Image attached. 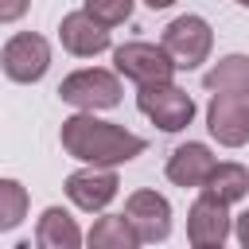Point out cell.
Segmentation results:
<instances>
[{
    "mask_svg": "<svg viewBox=\"0 0 249 249\" xmlns=\"http://www.w3.org/2000/svg\"><path fill=\"white\" fill-rule=\"evenodd\" d=\"M58 140H62V152L82 160L86 167H117L144 152V136L113 124V121H97L93 113L66 117Z\"/></svg>",
    "mask_w": 249,
    "mask_h": 249,
    "instance_id": "6da1fadb",
    "label": "cell"
},
{
    "mask_svg": "<svg viewBox=\"0 0 249 249\" xmlns=\"http://www.w3.org/2000/svg\"><path fill=\"white\" fill-rule=\"evenodd\" d=\"M163 54L175 62V70H195L210 58V47H214V31L202 16H175L167 27H163Z\"/></svg>",
    "mask_w": 249,
    "mask_h": 249,
    "instance_id": "7a4b0ae2",
    "label": "cell"
},
{
    "mask_svg": "<svg viewBox=\"0 0 249 249\" xmlns=\"http://www.w3.org/2000/svg\"><path fill=\"white\" fill-rule=\"evenodd\" d=\"M58 97L82 113H93V109H113L121 101V82L113 70H101V66H89V70H74L70 78H62L58 86Z\"/></svg>",
    "mask_w": 249,
    "mask_h": 249,
    "instance_id": "3957f363",
    "label": "cell"
},
{
    "mask_svg": "<svg viewBox=\"0 0 249 249\" xmlns=\"http://www.w3.org/2000/svg\"><path fill=\"white\" fill-rule=\"evenodd\" d=\"M136 105H140V113H144L156 128H163V132H179V128H187V124L195 121V101H191V93L179 89L175 82H167V86H144V89L136 93Z\"/></svg>",
    "mask_w": 249,
    "mask_h": 249,
    "instance_id": "277c9868",
    "label": "cell"
},
{
    "mask_svg": "<svg viewBox=\"0 0 249 249\" xmlns=\"http://www.w3.org/2000/svg\"><path fill=\"white\" fill-rule=\"evenodd\" d=\"M113 62H117V74H124L140 89L144 86H167L175 74V62L156 43H124L113 51Z\"/></svg>",
    "mask_w": 249,
    "mask_h": 249,
    "instance_id": "5b68a950",
    "label": "cell"
},
{
    "mask_svg": "<svg viewBox=\"0 0 249 249\" xmlns=\"http://www.w3.org/2000/svg\"><path fill=\"white\" fill-rule=\"evenodd\" d=\"M0 66L12 82H39L47 70H51V43L35 31H19L4 43L0 51Z\"/></svg>",
    "mask_w": 249,
    "mask_h": 249,
    "instance_id": "8992f818",
    "label": "cell"
},
{
    "mask_svg": "<svg viewBox=\"0 0 249 249\" xmlns=\"http://www.w3.org/2000/svg\"><path fill=\"white\" fill-rule=\"evenodd\" d=\"M206 128L226 148L249 144V101L237 93H214L206 105Z\"/></svg>",
    "mask_w": 249,
    "mask_h": 249,
    "instance_id": "52a82bcc",
    "label": "cell"
},
{
    "mask_svg": "<svg viewBox=\"0 0 249 249\" xmlns=\"http://www.w3.org/2000/svg\"><path fill=\"white\" fill-rule=\"evenodd\" d=\"M124 222L140 241H167L171 233V202L160 191H132L124 202Z\"/></svg>",
    "mask_w": 249,
    "mask_h": 249,
    "instance_id": "ba28073f",
    "label": "cell"
},
{
    "mask_svg": "<svg viewBox=\"0 0 249 249\" xmlns=\"http://www.w3.org/2000/svg\"><path fill=\"white\" fill-rule=\"evenodd\" d=\"M117 171L113 167H82V171H70L66 175V198L78 206V210H86V214H93V210H105L113 198H117Z\"/></svg>",
    "mask_w": 249,
    "mask_h": 249,
    "instance_id": "9c48e42d",
    "label": "cell"
},
{
    "mask_svg": "<svg viewBox=\"0 0 249 249\" xmlns=\"http://www.w3.org/2000/svg\"><path fill=\"white\" fill-rule=\"evenodd\" d=\"M230 230H233V222H230L226 206L214 202V198H206V195L187 214V241H191V249H222V241L230 237Z\"/></svg>",
    "mask_w": 249,
    "mask_h": 249,
    "instance_id": "30bf717a",
    "label": "cell"
},
{
    "mask_svg": "<svg viewBox=\"0 0 249 249\" xmlns=\"http://www.w3.org/2000/svg\"><path fill=\"white\" fill-rule=\"evenodd\" d=\"M58 39H62V47H66L70 54H78V58H93V54L109 51V27H101V23L89 19L86 12H70V16H62V23H58Z\"/></svg>",
    "mask_w": 249,
    "mask_h": 249,
    "instance_id": "8fae6325",
    "label": "cell"
},
{
    "mask_svg": "<svg viewBox=\"0 0 249 249\" xmlns=\"http://www.w3.org/2000/svg\"><path fill=\"white\" fill-rule=\"evenodd\" d=\"M214 167H218V160H214L210 148L198 144V140H187V144H179V148L167 156V179H171L175 187H202Z\"/></svg>",
    "mask_w": 249,
    "mask_h": 249,
    "instance_id": "7c38bea8",
    "label": "cell"
},
{
    "mask_svg": "<svg viewBox=\"0 0 249 249\" xmlns=\"http://www.w3.org/2000/svg\"><path fill=\"white\" fill-rule=\"evenodd\" d=\"M35 249H82V230L62 206H47L35 222Z\"/></svg>",
    "mask_w": 249,
    "mask_h": 249,
    "instance_id": "4fadbf2b",
    "label": "cell"
},
{
    "mask_svg": "<svg viewBox=\"0 0 249 249\" xmlns=\"http://www.w3.org/2000/svg\"><path fill=\"white\" fill-rule=\"evenodd\" d=\"M202 86L210 93H249V54H226L214 62V70L202 74Z\"/></svg>",
    "mask_w": 249,
    "mask_h": 249,
    "instance_id": "5bb4252c",
    "label": "cell"
},
{
    "mask_svg": "<svg viewBox=\"0 0 249 249\" xmlns=\"http://www.w3.org/2000/svg\"><path fill=\"white\" fill-rule=\"evenodd\" d=\"M86 249H140V237L124 214H101L86 233Z\"/></svg>",
    "mask_w": 249,
    "mask_h": 249,
    "instance_id": "9a60e30c",
    "label": "cell"
},
{
    "mask_svg": "<svg viewBox=\"0 0 249 249\" xmlns=\"http://www.w3.org/2000/svg\"><path fill=\"white\" fill-rule=\"evenodd\" d=\"M202 195L214 198V202H222V206H230V202H237V198L249 195V171L241 163H218L210 171V179L202 183Z\"/></svg>",
    "mask_w": 249,
    "mask_h": 249,
    "instance_id": "2e32d148",
    "label": "cell"
},
{
    "mask_svg": "<svg viewBox=\"0 0 249 249\" xmlns=\"http://www.w3.org/2000/svg\"><path fill=\"white\" fill-rule=\"evenodd\" d=\"M27 218V187L16 179H0V233L16 230Z\"/></svg>",
    "mask_w": 249,
    "mask_h": 249,
    "instance_id": "e0dca14e",
    "label": "cell"
},
{
    "mask_svg": "<svg viewBox=\"0 0 249 249\" xmlns=\"http://www.w3.org/2000/svg\"><path fill=\"white\" fill-rule=\"evenodd\" d=\"M82 12L89 19H97L101 27H117V23H124L132 16V0H86Z\"/></svg>",
    "mask_w": 249,
    "mask_h": 249,
    "instance_id": "ac0fdd59",
    "label": "cell"
},
{
    "mask_svg": "<svg viewBox=\"0 0 249 249\" xmlns=\"http://www.w3.org/2000/svg\"><path fill=\"white\" fill-rule=\"evenodd\" d=\"M27 8H31V0H0V23H16V19H23Z\"/></svg>",
    "mask_w": 249,
    "mask_h": 249,
    "instance_id": "d6986e66",
    "label": "cell"
},
{
    "mask_svg": "<svg viewBox=\"0 0 249 249\" xmlns=\"http://www.w3.org/2000/svg\"><path fill=\"white\" fill-rule=\"evenodd\" d=\"M233 233H237V245H241V249H249V210H245V214H237Z\"/></svg>",
    "mask_w": 249,
    "mask_h": 249,
    "instance_id": "ffe728a7",
    "label": "cell"
},
{
    "mask_svg": "<svg viewBox=\"0 0 249 249\" xmlns=\"http://www.w3.org/2000/svg\"><path fill=\"white\" fill-rule=\"evenodd\" d=\"M144 4H148V8H171L175 0H144Z\"/></svg>",
    "mask_w": 249,
    "mask_h": 249,
    "instance_id": "44dd1931",
    "label": "cell"
},
{
    "mask_svg": "<svg viewBox=\"0 0 249 249\" xmlns=\"http://www.w3.org/2000/svg\"><path fill=\"white\" fill-rule=\"evenodd\" d=\"M237 4H241V8H249V0H237Z\"/></svg>",
    "mask_w": 249,
    "mask_h": 249,
    "instance_id": "7402d4cb",
    "label": "cell"
}]
</instances>
